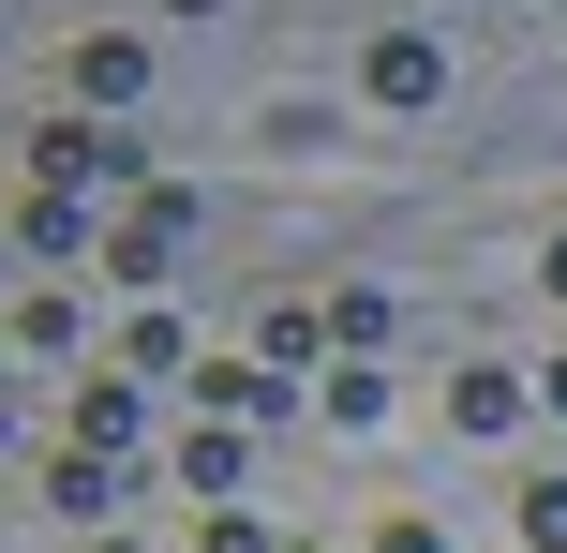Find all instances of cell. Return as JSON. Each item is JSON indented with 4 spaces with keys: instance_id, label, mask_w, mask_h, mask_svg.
Masks as SVG:
<instances>
[{
    "instance_id": "3",
    "label": "cell",
    "mask_w": 567,
    "mask_h": 553,
    "mask_svg": "<svg viewBox=\"0 0 567 553\" xmlns=\"http://www.w3.org/2000/svg\"><path fill=\"white\" fill-rule=\"evenodd\" d=\"M359 90H373V105H433V90H449V45H433V30H373Z\"/></svg>"
},
{
    "instance_id": "16",
    "label": "cell",
    "mask_w": 567,
    "mask_h": 553,
    "mask_svg": "<svg viewBox=\"0 0 567 553\" xmlns=\"http://www.w3.org/2000/svg\"><path fill=\"white\" fill-rule=\"evenodd\" d=\"M195 553H269V524H255V509H209V524H195Z\"/></svg>"
},
{
    "instance_id": "9",
    "label": "cell",
    "mask_w": 567,
    "mask_h": 553,
    "mask_svg": "<svg viewBox=\"0 0 567 553\" xmlns=\"http://www.w3.org/2000/svg\"><path fill=\"white\" fill-rule=\"evenodd\" d=\"M179 494H209V509L239 494V419H195V434H179Z\"/></svg>"
},
{
    "instance_id": "15",
    "label": "cell",
    "mask_w": 567,
    "mask_h": 553,
    "mask_svg": "<svg viewBox=\"0 0 567 553\" xmlns=\"http://www.w3.org/2000/svg\"><path fill=\"white\" fill-rule=\"evenodd\" d=\"M523 539H538V553H567V479H523Z\"/></svg>"
},
{
    "instance_id": "4",
    "label": "cell",
    "mask_w": 567,
    "mask_h": 553,
    "mask_svg": "<svg viewBox=\"0 0 567 553\" xmlns=\"http://www.w3.org/2000/svg\"><path fill=\"white\" fill-rule=\"evenodd\" d=\"M60 449H105V464H135V449H150L135 375H90V389H75V434H60Z\"/></svg>"
},
{
    "instance_id": "8",
    "label": "cell",
    "mask_w": 567,
    "mask_h": 553,
    "mask_svg": "<svg viewBox=\"0 0 567 553\" xmlns=\"http://www.w3.org/2000/svg\"><path fill=\"white\" fill-rule=\"evenodd\" d=\"M195 404H209V419H239V434H255V419H284V404H299V389H284L269 359H255V375H239V359H225V375H195Z\"/></svg>"
},
{
    "instance_id": "21",
    "label": "cell",
    "mask_w": 567,
    "mask_h": 553,
    "mask_svg": "<svg viewBox=\"0 0 567 553\" xmlns=\"http://www.w3.org/2000/svg\"><path fill=\"white\" fill-rule=\"evenodd\" d=\"M90 553H135V539H90Z\"/></svg>"
},
{
    "instance_id": "22",
    "label": "cell",
    "mask_w": 567,
    "mask_h": 553,
    "mask_svg": "<svg viewBox=\"0 0 567 553\" xmlns=\"http://www.w3.org/2000/svg\"><path fill=\"white\" fill-rule=\"evenodd\" d=\"M553 16H567V0H553Z\"/></svg>"
},
{
    "instance_id": "1",
    "label": "cell",
    "mask_w": 567,
    "mask_h": 553,
    "mask_svg": "<svg viewBox=\"0 0 567 553\" xmlns=\"http://www.w3.org/2000/svg\"><path fill=\"white\" fill-rule=\"evenodd\" d=\"M30 165H45V195H150V150L120 135V120H45Z\"/></svg>"
},
{
    "instance_id": "13",
    "label": "cell",
    "mask_w": 567,
    "mask_h": 553,
    "mask_svg": "<svg viewBox=\"0 0 567 553\" xmlns=\"http://www.w3.org/2000/svg\"><path fill=\"white\" fill-rule=\"evenodd\" d=\"M329 345H343V359H373V345H389V299L343 285V299H329Z\"/></svg>"
},
{
    "instance_id": "5",
    "label": "cell",
    "mask_w": 567,
    "mask_h": 553,
    "mask_svg": "<svg viewBox=\"0 0 567 553\" xmlns=\"http://www.w3.org/2000/svg\"><path fill=\"white\" fill-rule=\"evenodd\" d=\"M523 404H538V389L493 375V359H463V375H449V434H523Z\"/></svg>"
},
{
    "instance_id": "14",
    "label": "cell",
    "mask_w": 567,
    "mask_h": 553,
    "mask_svg": "<svg viewBox=\"0 0 567 553\" xmlns=\"http://www.w3.org/2000/svg\"><path fill=\"white\" fill-rule=\"evenodd\" d=\"M120 375H179V315H135V329H120Z\"/></svg>"
},
{
    "instance_id": "11",
    "label": "cell",
    "mask_w": 567,
    "mask_h": 553,
    "mask_svg": "<svg viewBox=\"0 0 567 553\" xmlns=\"http://www.w3.org/2000/svg\"><path fill=\"white\" fill-rule=\"evenodd\" d=\"M313 404H329V434H373V419H389V375H359V359H343Z\"/></svg>"
},
{
    "instance_id": "12",
    "label": "cell",
    "mask_w": 567,
    "mask_h": 553,
    "mask_svg": "<svg viewBox=\"0 0 567 553\" xmlns=\"http://www.w3.org/2000/svg\"><path fill=\"white\" fill-rule=\"evenodd\" d=\"M313 345H329V315H313V299H284V315L255 329V359H269V375H299V359H313Z\"/></svg>"
},
{
    "instance_id": "10",
    "label": "cell",
    "mask_w": 567,
    "mask_h": 553,
    "mask_svg": "<svg viewBox=\"0 0 567 553\" xmlns=\"http://www.w3.org/2000/svg\"><path fill=\"white\" fill-rule=\"evenodd\" d=\"M16 255H90V195H16Z\"/></svg>"
},
{
    "instance_id": "7",
    "label": "cell",
    "mask_w": 567,
    "mask_h": 553,
    "mask_svg": "<svg viewBox=\"0 0 567 553\" xmlns=\"http://www.w3.org/2000/svg\"><path fill=\"white\" fill-rule=\"evenodd\" d=\"M75 90H90V105H150V45L90 30V45H75Z\"/></svg>"
},
{
    "instance_id": "2",
    "label": "cell",
    "mask_w": 567,
    "mask_h": 553,
    "mask_svg": "<svg viewBox=\"0 0 567 553\" xmlns=\"http://www.w3.org/2000/svg\"><path fill=\"white\" fill-rule=\"evenodd\" d=\"M179 239H195V195H179V180H150V195L105 225V269H120V285H165V269H179Z\"/></svg>"
},
{
    "instance_id": "18",
    "label": "cell",
    "mask_w": 567,
    "mask_h": 553,
    "mask_svg": "<svg viewBox=\"0 0 567 553\" xmlns=\"http://www.w3.org/2000/svg\"><path fill=\"white\" fill-rule=\"evenodd\" d=\"M538 404H553V419H567V359H553V375H538Z\"/></svg>"
},
{
    "instance_id": "17",
    "label": "cell",
    "mask_w": 567,
    "mask_h": 553,
    "mask_svg": "<svg viewBox=\"0 0 567 553\" xmlns=\"http://www.w3.org/2000/svg\"><path fill=\"white\" fill-rule=\"evenodd\" d=\"M373 553H449V539H433V524H389V539H373Z\"/></svg>"
},
{
    "instance_id": "6",
    "label": "cell",
    "mask_w": 567,
    "mask_h": 553,
    "mask_svg": "<svg viewBox=\"0 0 567 553\" xmlns=\"http://www.w3.org/2000/svg\"><path fill=\"white\" fill-rule=\"evenodd\" d=\"M120 479H135V464H105V449H60V464H45V509H60V524H105Z\"/></svg>"
},
{
    "instance_id": "20",
    "label": "cell",
    "mask_w": 567,
    "mask_h": 553,
    "mask_svg": "<svg viewBox=\"0 0 567 553\" xmlns=\"http://www.w3.org/2000/svg\"><path fill=\"white\" fill-rule=\"evenodd\" d=\"M0 449H16V404H0Z\"/></svg>"
},
{
    "instance_id": "19",
    "label": "cell",
    "mask_w": 567,
    "mask_h": 553,
    "mask_svg": "<svg viewBox=\"0 0 567 553\" xmlns=\"http://www.w3.org/2000/svg\"><path fill=\"white\" fill-rule=\"evenodd\" d=\"M165 16H225V0H165Z\"/></svg>"
}]
</instances>
